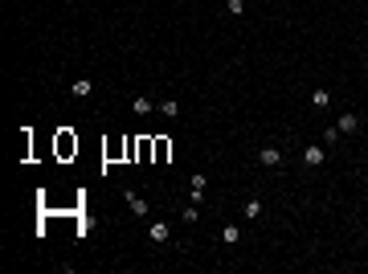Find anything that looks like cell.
I'll return each mask as SVG.
<instances>
[{
    "label": "cell",
    "mask_w": 368,
    "mask_h": 274,
    "mask_svg": "<svg viewBox=\"0 0 368 274\" xmlns=\"http://www.w3.org/2000/svg\"><path fill=\"white\" fill-rule=\"evenodd\" d=\"M53 147H57V160H74L78 156V135L74 131H57V143Z\"/></svg>",
    "instance_id": "1"
},
{
    "label": "cell",
    "mask_w": 368,
    "mask_h": 274,
    "mask_svg": "<svg viewBox=\"0 0 368 274\" xmlns=\"http://www.w3.org/2000/svg\"><path fill=\"white\" fill-rule=\"evenodd\" d=\"M123 197H127V209L135 213V217H147V201H143L139 193H123Z\"/></svg>",
    "instance_id": "2"
},
{
    "label": "cell",
    "mask_w": 368,
    "mask_h": 274,
    "mask_svg": "<svg viewBox=\"0 0 368 274\" xmlns=\"http://www.w3.org/2000/svg\"><path fill=\"white\" fill-rule=\"evenodd\" d=\"M258 160H262L266 168H279V164H283V156H279V147H262V151H258Z\"/></svg>",
    "instance_id": "3"
},
{
    "label": "cell",
    "mask_w": 368,
    "mask_h": 274,
    "mask_svg": "<svg viewBox=\"0 0 368 274\" xmlns=\"http://www.w3.org/2000/svg\"><path fill=\"white\" fill-rule=\"evenodd\" d=\"M303 164H307V168H319V164H323V147H319V143L307 147V151H303Z\"/></svg>",
    "instance_id": "4"
},
{
    "label": "cell",
    "mask_w": 368,
    "mask_h": 274,
    "mask_svg": "<svg viewBox=\"0 0 368 274\" xmlns=\"http://www.w3.org/2000/svg\"><path fill=\"white\" fill-rule=\"evenodd\" d=\"M356 127H360V115H356V111H348V115L340 119V135H352Z\"/></svg>",
    "instance_id": "5"
},
{
    "label": "cell",
    "mask_w": 368,
    "mask_h": 274,
    "mask_svg": "<svg viewBox=\"0 0 368 274\" xmlns=\"http://www.w3.org/2000/svg\"><path fill=\"white\" fill-rule=\"evenodd\" d=\"M189 193H193V201H197V205L205 201V176H201V172H197V176L189 180Z\"/></svg>",
    "instance_id": "6"
},
{
    "label": "cell",
    "mask_w": 368,
    "mask_h": 274,
    "mask_svg": "<svg viewBox=\"0 0 368 274\" xmlns=\"http://www.w3.org/2000/svg\"><path fill=\"white\" fill-rule=\"evenodd\" d=\"M156 156V139H139V164H147Z\"/></svg>",
    "instance_id": "7"
},
{
    "label": "cell",
    "mask_w": 368,
    "mask_h": 274,
    "mask_svg": "<svg viewBox=\"0 0 368 274\" xmlns=\"http://www.w3.org/2000/svg\"><path fill=\"white\" fill-rule=\"evenodd\" d=\"M168 156H172V143H168V139H156V156H151V160H156V164H164Z\"/></svg>",
    "instance_id": "8"
},
{
    "label": "cell",
    "mask_w": 368,
    "mask_h": 274,
    "mask_svg": "<svg viewBox=\"0 0 368 274\" xmlns=\"http://www.w3.org/2000/svg\"><path fill=\"white\" fill-rule=\"evenodd\" d=\"M168 221H151V241H168Z\"/></svg>",
    "instance_id": "9"
},
{
    "label": "cell",
    "mask_w": 368,
    "mask_h": 274,
    "mask_svg": "<svg viewBox=\"0 0 368 274\" xmlns=\"http://www.w3.org/2000/svg\"><path fill=\"white\" fill-rule=\"evenodd\" d=\"M311 103H315V107H327V103H331V90H323V86L311 90Z\"/></svg>",
    "instance_id": "10"
},
{
    "label": "cell",
    "mask_w": 368,
    "mask_h": 274,
    "mask_svg": "<svg viewBox=\"0 0 368 274\" xmlns=\"http://www.w3.org/2000/svg\"><path fill=\"white\" fill-rule=\"evenodd\" d=\"M221 241H225V246H237V225H225L221 229Z\"/></svg>",
    "instance_id": "11"
},
{
    "label": "cell",
    "mask_w": 368,
    "mask_h": 274,
    "mask_svg": "<svg viewBox=\"0 0 368 274\" xmlns=\"http://www.w3.org/2000/svg\"><path fill=\"white\" fill-rule=\"evenodd\" d=\"M245 217H250V221L262 217V201H245Z\"/></svg>",
    "instance_id": "12"
},
{
    "label": "cell",
    "mask_w": 368,
    "mask_h": 274,
    "mask_svg": "<svg viewBox=\"0 0 368 274\" xmlns=\"http://www.w3.org/2000/svg\"><path fill=\"white\" fill-rule=\"evenodd\" d=\"M160 111L172 119V115H180V103H176V99H164V103H160Z\"/></svg>",
    "instance_id": "13"
},
{
    "label": "cell",
    "mask_w": 368,
    "mask_h": 274,
    "mask_svg": "<svg viewBox=\"0 0 368 274\" xmlns=\"http://www.w3.org/2000/svg\"><path fill=\"white\" fill-rule=\"evenodd\" d=\"M131 111H135V115H147V111H151V99H135Z\"/></svg>",
    "instance_id": "14"
},
{
    "label": "cell",
    "mask_w": 368,
    "mask_h": 274,
    "mask_svg": "<svg viewBox=\"0 0 368 274\" xmlns=\"http://www.w3.org/2000/svg\"><path fill=\"white\" fill-rule=\"evenodd\" d=\"M225 9H229L233 17H241V13H245V0H225Z\"/></svg>",
    "instance_id": "15"
},
{
    "label": "cell",
    "mask_w": 368,
    "mask_h": 274,
    "mask_svg": "<svg viewBox=\"0 0 368 274\" xmlns=\"http://www.w3.org/2000/svg\"><path fill=\"white\" fill-rule=\"evenodd\" d=\"M74 95H78V99H86V95H90V82H86V78H82V82H74Z\"/></svg>",
    "instance_id": "16"
}]
</instances>
